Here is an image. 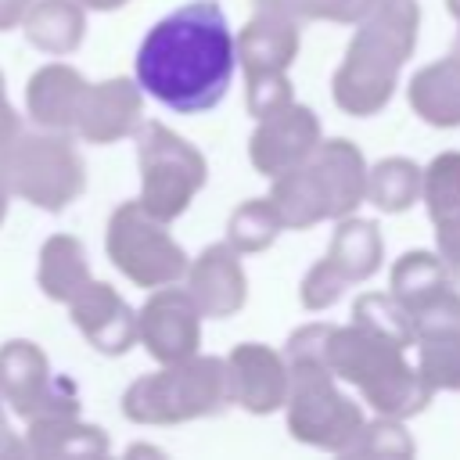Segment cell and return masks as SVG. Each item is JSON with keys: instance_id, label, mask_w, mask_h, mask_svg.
<instances>
[{"instance_id": "38", "label": "cell", "mask_w": 460, "mask_h": 460, "mask_svg": "<svg viewBox=\"0 0 460 460\" xmlns=\"http://www.w3.org/2000/svg\"><path fill=\"white\" fill-rule=\"evenodd\" d=\"M18 456H25L22 435L14 431L11 410H7V402H4V395H0V460H18Z\"/></svg>"}, {"instance_id": "39", "label": "cell", "mask_w": 460, "mask_h": 460, "mask_svg": "<svg viewBox=\"0 0 460 460\" xmlns=\"http://www.w3.org/2000/svg\"><path fill=\"white\" fill-rule=\"evenodd\" d=\"M29 4L32 0H0V32L18 29V22H22V14H25Z\"/></svg>"}, {"instance_id": "15", "label": "cell", "mask_w": 460, "mask_h": 460, "mask_svg": "<svg viewBox=\"0 0 460 460\" xmlns=\"http://www.w3.org/2000/svg\"><path fill=\"white\" fill-rule=\"evenodd\" d=\"M183 280L198 313L208 320H226L248 302V273L241 266V252H234L226 241L201 248V255L187 262Z\"/></svg>"}, {"instance_id": "32", "label": "cell", "mask_w": 460, "mask_h": 460, "mask_svg": "<svg viewBox=\"0 0 460 460\" xmlns=\"http://www.w3.org/2000/svg\"><path fill=\"white\" fill-rule=\"evenodd\" d=\"M410 323H413V341L424 334H446V331H460V291L456 284L435 291L428 302L410 309Z\"/></svg>"}, {"instance_id": "12", "label": "cell", "mask_w": 460, "mask_h": 460, "mask_svg": "<svg viewBox=\"0 0 460 460\" xmlns=\"http://www.w3.org/2000/svg\"><path fill=\"white\" fill-rule=\"evenodd\" d=\"M320 140H323V126L316 111L298 101H288L277 111L255 119V129L248 137V162L255 165V172L273 180L302 165L316 151Z\"/></svg>"}, {"instance_id": "9", "label": "cell", "mask_w": 460, "mask_h": 460, "mask_svg": "<svg viewBox=\"0 0 460 460\" xmlns=\"http://www.w3.org/2000/svg\"><path fill=\"white\" fill-rule=\"evenodd\" d=\"M104 252L111 266L137 288L176 284L187 273V252L169 234V223L155 219L140 201H122L111 208L104 226Z\"/></svg>"}, {"instance_id": "30", "label": "cell", "mask_w": 460, "mask_h": 460, "mask_svg": "<svg viewBox=\"0 0 460 460\" xmlns=\"http://www.w3.org/2000/svg\"><path fill=\"white\" fill-rule=\"evenodd\" d=\"M417 453L410 431L402 428V420L395 417H374V420H363L356 438L345 446L341 456H374V460H410Z\"/></svg>"}, {"instance_id": "35", "label": "cell", "mask_w": 460, "mask_h": 460, "mask_svg": "<svg viewBox=\"0 0 460 460\" xmlns=\"http://www.w3.org/2000/svg\"><path fill=\"white\" fill-rule=\"evenodd\" d=\"M334 323H305L298 331H291L288 345H284V359L288 363H323L327 367V338H331Z\"/></svg>"}, {"instance_id": "44", "label": "cell", "mask_w": 460, "mask_h": 460, "mask_svg": "<svg viewBox=\"0 0 460 460\" xmlns=\"http://www.w3.org/2000/svg\"><path fill=\"white\" fill-rule=\"evenodd\" d=\"M259 4H270V0H259Z\"/></svg>"}, {"instance_id": "22", "label": "cell", "mask_w": 460, "mask_h": 460, "mask_svg": "<svg viewBox=\"0 0 460 460\" xmlns=\"http://www.w3.org/2000/svg\"><path fill=\"white\" fill-rule=\"evenodd\" d=\"M90 277H93L90 255H86V244L79 237H72V234H50L40 244V255H36V288L43 291V298L65 305Z\"/></svg>"}, {"instance_id": "14", "label": "cell", "mask_w": 460, "mask_h": 460, "mask_svg": "<svg viewBox=\"0 0 460 460\" xmlns=\"http://www.w3.org/2000/svg\"><path fill=\"white\" fill-rule=\"evenodd\" d=\"M68 320L101 356H126L137 345V309L108 284L90 277L68 302Z\"/></svg>"}, {"instance_id": "19", "label": "cell", "mask_w": 460, "mask_h": 460, "mask_svg": "<svg viewBox=\"0 0 460 460\" xmlns=\"http://www.w3.org/2000/svg\"><path fill=\"white\" fill-rule=\"evenodd\" d=\"M22 449L32 460H61V456H108L111 438L104 428L83 420L79 413H58L29 420L22 431Z\"/></svg>"}, {"instance_id": "17", "label": "cell", "mask_w": 460, "mask_h": 460, "mask_svg": "<svg viewBox=\"0 0 460 460\" xmlns=\"http://www.w3.org/2000/svg\"><path fill=\"white\" fill-rule=\"evenodd\" d=\"M298 18L280 11L277 4H259V11L234 32V50H237V68L248 75H266V72H288L298 58Z\"/></svg>"}, {"instance_id": "1", "label": "cell", "mask_w": 460, "mask_h": 460, "mask_svg": "<svg viewBox=\"0 0 460 460\" xmlns=\"http://www.w3.org/2000/svg\"><path fill=\"white\" fill-rule=\"evenodd\" d=\"M234 72V29L216 0H190L158 18L133 58L137 86L180 115L216 108Z\"/></svg>"}, {"instance_id": "31", "label": "cell", "mask_w": 460, "mask_h": 460, "mask_svg": "<svg viewBox=\"0 0 460 460\" xmlns=\"http://www.w3.org/2000/svg\"><path fill=\"white\" fill-rule=\"evenodd\" d=\"M352 284L345 280V273L323 255L320 262H313L309 270H305V277H302V284H298V298H302V305L309 309V313H323V309H331L334 302H341V295L349 291Z\"/></svg>"}, {"instance_id": "24", "label": "cell", "mask_w": 460, "mask_h": 460, "mask_svg": "<svg viewBox=\"0 0 460 460\" xmlns=\"http://www.w3.org/2000/svg\"><path fill=\"white\" fill-rule=\"evenodd\" d=\"M420 176L424 169L413 158H402V155L381 158L367 165V201L388 216L410 212L420 201Z\"/></svg>"}, {"instance_id": "21", "label": "cell", "mask_w": 460, "mask_h": 460, "mask_svg": "<svg viewBox=\"0 0 460 460\" xmlns=\"http://www.w3.org/2000/svg\"><path fill=\"white\" fill-rule=\"evenodd\" d=\"M18 29L40 54L68 58L86 36V7L79 0H32Z\"/></svg>"}, {"instance_id": "23", "label": "cell", "mask_w": 460, "mask_h": 460, "mask_svg": "<svg viewBox=\"0 0 460 460\" xmlns=\"http://www.w3.org/2000/svg\"><path fill=\"white\" fill-rule=\"evenodd\" d=\"M334 234H331V244H327V259L345 273L349 284H363L370 280L377 270H381V259H385V241H381V226L374 219H359L356 212L352 216H341L334 219Z\"/></svg>"}, {"instance_id": "33", "label": "cell", "mask_w": 460, "mask_h": 460, "mask_svg": "<svg viewBox=\"0 0 460 460\" xmlns=\"http://www.w3.org/2000/svg\"><path fill=\"white\" fill-rule=\"evenodd\" d=\"M298 22H338L356 25L377 0H270Z\"/></svg>"}, {"instance_id": "11", "label": "cell", "mask_w": 460, "mask_h": 460, "mask_svg": "<svg viewBox=\"0 0 460 460\" xmlns=\"http://www.w3.org/2000/svg\"><path fill=\"white\" fill-rule=\"evenodd\" d=\"M201 313L187 288L162 284L151 288L147 302L137 309V345L155 363H176L201 352Z\"/></svg>"}, {"instance_id": "3", "label": "cell", "mask_w": 460, "mask_h": 460, "mask_svg": "<svg viewBox=\"0 0 460 460\" xmlns=\"http://www.w3.org/2000/svg\"><path fill=\"white\" fill-rule=\"evenodd\" d=\"M266 198L277 205L284 230H309L352 216L367 201V158L345 137L320 140L302 165L270 180Z\"/></svg>"}, {"instance_id": "26", "label": "cell", "mask_w": 460, "mask_h": 460, "mask_svg": "<svg viewBox=\"0 0 460 460\" xmlns=\"http://www.w3.org/2000/svg\"><path fill=\"white\" fill-rule=\"evenodd\" d=\"M284 230V219L270 198H248L241 201L226 219V244L241 255L266 252Z\"/></svg>"}, {"instance_id": "4", "label": "cell", "mask_w": 460, "mask_h": 460, "mask_svg": "<svg viewBox=\"0 0 460 460\" xmlns=\"http://www.w3.org/2000/svg\"><path fill=\"white\" fill-rule=\"evenodd\" d=\"M327 370L338 381L352 385L363 395V402L381 417L410 420L424 413L431 402V388L420 381L417 367L406 359V349L359 323L331 327Z\"/></svg>"}, {"instance_id": "41", "label": "cell", "mask_w": 460, "mask_h": 460, "mask_svg": "<svg viewBox=\"0 0 460 460\" xmlns=\"http://www.w3.org/2000/svg\"><path fill=\"white\" fill-rule=\"evenodd\" d=\"M7 208H11V190H7V180H4V172H0V226H4V219H7Z\"/></svg>"}, {"instance_id": "18", "label": "cell", "mask_w": 460, "mask_h": 460, "mask_svg": "<svg viewBox=\"0 0 460 460\" xmlns=\"http://www.w3.org/2000/svg\"><path fill=\"white\" fill-rule=\"evenodd\" d=\"M86 86H90V79L79 68H72L68 61H47L25 83V115L40 129L75 133Z\"/></svg>"}, {"instance_id": "10", "label": "cell", "mask_w": 460, "mask_h": 460, "mask_svg": "<svg viewBox=\"0 0 460 460\" xmlns=\"http://www.w3.org/2000/svg\"><path fill=\"white\" fill-rule=\"evenodd\" d=\"M0 395L22 424L58 413H79L75 381L54 374L50 356L29 338H11L0 345Z\"/></svg>"}, {"instance_id": "27", "label": "cell", "mask_w": 460, "mask_h": 460, "mask_svg": "<svg viewBox=\"0 0 460 460\" xmlns=\"http://www.w3.org/2000/svg\"><path fill=\"white\" fill-rule=\"evenodd\" d=\"M417 345V374L435 392H460V331L424 334Z\"/></svg>"}, {"instance_id": "7", "label": "cell", "mask_w": 460, "mask_h": 460, "mask_svg": "<svg viewBox=\"0 0 460 460\" xmlns=\"http://www.w3.org/2000/svg\"><path fill=\"white\" fill-rule=\"evenodd\" d=\"M133 140H137V169H140L137 201L162 223L180 219L208 180L205 155L187 137H180L176 129L155 119H144Z\"/></svg>"}, {"instance_id": "2", "label": "cell", "mask_w": 460, "mask_h": 460, "mask_svg": "<svg viewBox=\"0 0 460 460\" xmlns=\"http://www.w3.org/2000/svg\"><path fill=\"white\" fill-rule=\"evenodd\" d=\"M420 32L417 0H377L359 22L345 47L341 65L331 79L334 104L352 119H370L388 108L399 86L402 65L413 58Z\"/></svg>"}, {"instance_id": "16", "label": "cell", "mask_w": 460, "mask_h": 460, "mask_svg": "<svg viewBox=\"0 0 460 460\" xmlns=\"http://www.w3.org/2000/svg\"><path fill=\"white\" fill-rule=\"evenodd\" d=\"M140 122H144V90L129 75H111L86 86L83 111L72 137L104 147L133 137Z\"/></svg>"}, {"instance_id": "29", "label": "cell", "mask_w": 460, "mask_h": 460, "mask_svg": "<svg viewBox=\"0 0 460 460\" xmlns=\"http://www.w3.org/2000/svg\"><path fill=\"white\" fill-rule=\"evenodd\" d=\"M352 323H359V327H367L374 334H385V338H392L402 349L413 345L410 313H406V305L392 291H363V295H356V302H352Z\"/></svg>"}, {"instance_id": "5", "label": "cell", "mask_w": 460, "mask_h": 460, "mask_svg": "<svg viewBox=\"0 0 460 460\" xmlns=\"http://www.w3.org/2000/svg\"><path fill=\"white\" fill-rule=\"evenodd\" d=\"M226 406L223 356L194 352L176 363H158V370L137 377L122 392V417L144 428H172L187 420L212 417Z\"/></svg>"}, {"instance_id": "34", "label": "cell", "mask_w": 460, "mask_h": 460, "mask_svg": "<svg viewBox=\"0 0 460 460\" xmlns=\"http://www.w3.org/2000/svg\"><path fill=\"white\" fill-rule=\"evenodd\" d=\"M288 101H295V86H291L288 72H266V75H248L244 79V104H248L252 119L270 115Z\"/></svg>"}, {"instance_id": "6", "label": "cell", "mask_w": 460, "mask_h": 460, "mask_svg": "<svg viewBox=\"0 0 460 460\" xmlns=\"http://www.w3.org/2000/svg\"><path fill=\"white\" fill-rule=\"evenodd\" d=\"M0 172L11 198L40 208L65 212L86 190V162L72 144V133L54 129H18V137L0 151Z\"/></svg>"}, {"instance_id": "25", "label": "cell", "mask_w": 460, "mask_h": 460, "mask_svg": "<svg viewBox=\"0 0 460 460\" xmlns=\"http://www.w3.org/2000/svg\"><path fill=\"white\" fill-rule=\"evenodd\" d=\"M449 284H456L449 266L438 259V252H428V248H413V252L399 255L392 266V277H388V288L406 305V313Z\"/></svg>"}, {"instance_id": "8", "label": "cell", "mask_w": 460, "mask_h": 460, "mask_svg": "<svg viewBox=\"0 0 460 460\" xmlns=\"http://www.w3.org/2000/svg\"><path fill=\"white\" fill-rule=\"evenodd\" d=\"M280 410L291 438L323 453H345L367 420L363 406L338 388V377L323 363H288V395Z\"/></svg>"}, {"instance_id": "42", "label": "cell", "mask_w": 460, "mask_h": 460, "mask_svg": "<svg viewBox=\"0 0 460 460\" xmlns=\"http://www.w3.org/2000/svg\"><path fill=\"white\" fill-rule=\"evenodd\" d=\"M446 11H449L453 22H456V43H453V50H460V0H446Z\"/></svg>"}, {"instance_id": "13", "label": "cell", "mask_w": 460, "mask_h": 460, "mask_svg": "<svg viewBox=\"0 0 460 460\" xmlns=\"http://www.w3.org/2000/svg\"><path fill=\"white\" fill-rule=\"evenodd\" d=\"M223 377H226V402L241 406L244 413L270 417L284 406L288 395V359L273 345L262 341H241L223 356Z\"/></svg>"}, {"instance_id": "37", "label": "cell", "mask_w": 460, "mask_h": 460, "mask_svg": "<svg viewBox=\"0 0 460 460\" xmlns=\"http://www.w3.org/2000/svg\"><path fill=\"white\" fill-rule=\"evenodd\" d=\"M18 129H22V115L14 111V104L7 97V79L0 72V151L18 137Z\"/></svg>"}, {"instance_id": "40", "label": "cell", "mask_w": 460, "mask_h": 460, "mask_svg": "<svg viewBox=\"0 0 460 460\" xmlns=\"http://www.w3.org/2000/svg\"><path fill=\"white\" fill-rule=\"evenodd\" d=\"M86 11H101V14H108V11H122L129 0H79Z\"/></svg>"}, {"instance_id": "36", "label": "cell", "mask_w": 460, "mask_h": 460, "mask_svg": "<svg viewBox=\"0 0 460 460\" xmlns=\"http://www.w3.org/2000/svg\"><path fill=\"white\" fill-rule=\"evenodd\" d=\"M435 252L449 266L453 280H460V216L435 223Z\"/></svg>"}, {"instance_id": "20", "label": "cell", "mask_w": 460, "mask_h": 460, "mask_svg": "<svg viewBox=\"0 0 460 460\" xmlns=\"http://www.w3.org/2000/svg\"><path fill=\"white\" fill-rule=\"evenodd\" d=\"M406 101L420 122L435 129H456L460 126V50H449L446 58L417 68L406 86Z\"/></svg>"}, {"instance_id": "43", "label": "cell", "mask_w": 460, "mask_h": 460, "mask_svg": "<svg viewBox=\"0 0 460 460\" xmlns=\"http://www.w3.org/2000/svg\"><path fill=\"white\" fill-rule=\"evenodd\" d=\"M140 453H147V456H162V449H155V446H129V449H126V456H140Z\"/></svg>"}, {"instance_id": "28", "label": "cell", "mask_w": 460, "mask_h": 460, "mask_svg": "<svg viewBox=\"0 0 460 460\" xmlns=\"http://www.w3.org/2000/svg\"><path fill=\"white\" fill-rule=\"evenodd\" d=\"M420 201L431 223L460 216V151H442L424 165Z\"/></svg>"}]
</instances>
